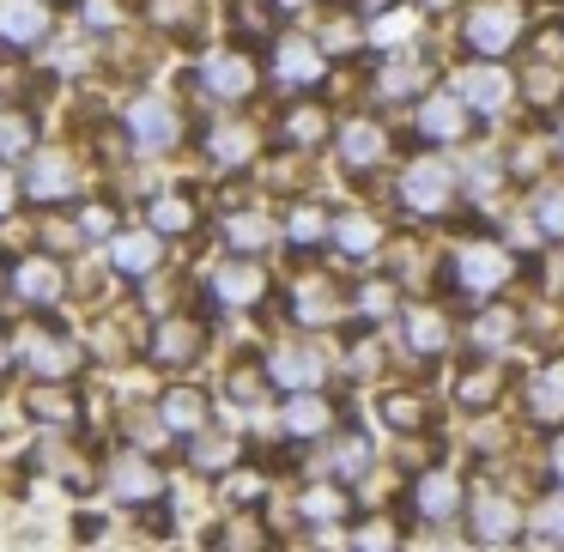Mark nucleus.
<instances>
[{"label":"nucleus","instance_id":"nucleus-41","mask_svg":"<svg viewBox=\"0 0 564 552\" xmlns=\"http://www.w3.org/2000/svg\"><path fill=\"white\" fill-rule=\"evenodd\" d=\"M365 310H370V316H382V310H389V292H382V285H370V292H365Z\"/></svg>","mask_w":564,"mask_h":552},{"label":"nucleus","instance_id":"nucleus-16","mask_svg":"<svg viewBox=\"0 0 564 552\" xmlns=\"http://www.w3.org/2000/svg\"><path fill=\"white\" fill-rule=\"evenodd\" d=\"M273 377L285 382V389H304V382H316L322 377V353H273Z\"/></svg>","mask_w":564,"mask_h":552},{"label":"nucleus","instance_id":"nucleus-21","mask_svg":"<svg viewBox=\"0 0 564 552\" xmlns=\"http://www.w3.org/2000/svg\"><path fill=\"white\" fill-rule=\"evenodd\" d=\"M377 159H382V128L352 122L346 128V164H377Z\"/></svg>","mask_w":564,"mask_h":552},{"label":"nucleus","instance_id":"nucleus-6","mask_svg":"<svg viewBox=\"0 0 564 552\" xmlns=\"http://www.w3.org/2000/svg\"><path fill=\"white\" fill-rule=\"evenodd\" d=\"M31 195L37 201L74 195V164H67L62 152H37V159H31Z\"/></svg>","mask_w":564,"mask_h":552},{"label":"nucleus","instance_id":"nucleus-2","mask_svg":"<svg viewBox=\"0 0 564 552\" xmlns=\"http://www.w3.org/2000/svg\"><path fill=\"white\" fill-rule=\"evenodd\" d=\"M128 128H134V140L147 152H164V147H176V128L183 122H176V110L164 98H140L134 110H128Z\"/></svg>","mask_w":564,"mask_h":552},{"label":"nucleus","instance_id":"nucleus-1","mask_svg":"<svg viewBox=\"0 0 564 552\" xmlns=\"http://www.w3.org/2000/svg\"><path fill=\"white\" fill-rule=\"evenodd\" d=\"M516 25H522V19H516L510 0H486L479 13H467V43L486 50V55H498V50H510V43H516Z\"/></svg>","mask_w":564,"mask_h":552},{"label":"nucleus","instance_id":"nucleus-24","mask_svg":"<svg viewBox=\"0 0 564 552\" xmlns=\"http://www.w3.org/2000/svg\"><path fill=\"white\" fill-rule=\"evenodd\" d=\"M406 334H413V353H437V346H443V316H437V310H413Z\"/></svg>","mask_w":564,"mask_h":552},{"label":"nucleus","instance_id":"nucleus-13","mask_svg":"<svg viewBox=\"0 0 564 552\" xmlns=\"http://www.w3.org/2000/svg\"><path fill=\"white\" fill-rule=\"evenodd\" d=\"M213 292H219L225 304H256V297H261V268H249V261H231V268L213 273Z\"/></svg>","mask_w":564,"mask_h":552},{"label":"nucleus","instance_id":"nucleus-5","mask_svg":"<svg viewBox=\"0 0 564 552\" xmlns=\"http://www.w3.org/2000/svg\"><path fill=\"white\" fill-rule=\"evenodd\" d=\"M406 201H413L419 213H437L443 201H449V171H443L437 159L413 164V171H406Z\"/></svg>","mask_w":564,"mask_h":552},{"label":"nucleus","instance_id":"nucleus-25","mask_svg":"<svg viewBox=\"0 0 564 552\" xmlns=\"http://www.w3.org/2000/svg\"><path fill=\"white\" fill-rule=\"evenodd\" d=\"M31 140H37V128H31V116H0V152H7V159H19V152H31Z\"/></svg>","mask_w":564,"mask_h":552},{"label":"nucleus","instance_id":"nucleus-18","mask_svg":"<svg viewBox=\"0 0 564 552\" xmlns=\"http://www.w3.org/2000/svg\"><path fill=\"white\" fill-rule=\"evenodd\" d=\"M474 522H479V540H510L516 534V510L503 498H479V510H474Z\"/></svg>","mask_w":564,"mask_h":552},{"label":"nucleus","instance_id":"nucleus-30","mask_svg":"<svg viewBox=\"0 0 564 552\" xmlns=\"http://www.w3.org/2000/svg\"><path fill=\"white\" fill-rule=\"evenodd\" d=\"M231 455H237L231 437H200L195 443V467H231Z\"/></svg>","mask_w":564,"mask_h":552},{"label":"nucleus","instance_id":"nucleus-31","mask_svg":"<svg viewBox=\"0 0 564 552\" xmlns=\"http://www.w3.org/2000/svg\"><path fill=\"white\" fill-rule=\"evenodd\" d=\"M31 413H37V419H62V425H67V419H74V394H31Z\"/></svg>","mask_w":564,"mask_h":552},{"label":"nucleus","instance_id":"nucleus-29","mask_svg":"<svg viewBox=\"0 0 564 552\" xmlns=\"http://www.w3.org/2000/svg\"><path fill=\"white\" fill-rule=\"evenodd\" d=\"M340 249H352V256H365V249H377V225H370L365 213H352V219H340Z\"/></svg>","mask_w":564,"mask_h":552},{"label":"nucleus","instance_id":"nucleus-14","mask_svg":"<svg viewBox=\"0 0 564 552\" xmlns=\"http://www.w3.org/2000/svg\"><path fill=\"white\" fill-rule=\"evenodd\" d=\"M419 128L437 134V140L462 134V128H467V104L462 98H425V104H419Z\"/></svg>","mask_w":564,"mask_h":552},{"label":"nucleus","instance_id":"nucleus-35","mask_svg":"<svg viewBox=\"0 0 564 552\" xmlns=\"http://www.w3.org/2000/svg\"><path fill=\"white\" fill-rule=\"evenodd\" d=\"M540 540H564V504H546V516H540Z\"/></svg>","mask_w":564,"mask_h":552},{"label":"nucleus","instance_id":"nucleus-7","mask_svg":"<svg viewBox=\"0 0 564 552\" xmlns=\"http://www.w3.org/2000/svg\"><path fill=\"white\" fill-rule=\"evenodd\" d=\"M110 486H116V498L147 504L152 491H159V474H152V462H147V455H122V462L110 467Z\"/></svg>","mask_w":564,"mask_h":552},{"label":"nucleus","instance_id":"nucleus-9","mask_svg":"<svg viewBox=\"0 0 564 552\" xmlns=\"http://www.w3.org/2000/svg\"><path fill=\"white\" fill-rule=\"evenodd\" d=\"M273 74L292 79V86H304V79H322V50L316 43H280V55H273Z\"/></svg>","mask_w":564,"mask_h":552},{"label":"nucleus","instance_id":"nucleus-11","mask_svg":"<svg viewBox=\"0 0 564 552\" xmlns=\"http://www.w3.org/2000/svg\"><path fill=\"white\" fill-rule=\"evenodd\" d=\"M207 86H213V98H243V91L256 86V74H249L243 55H213V62H207Z\"/></svg>","mask_w":564,"mask_h":552},{"label":"nucleus","instance_id":"nucleus-10","mask_svg":"<svg viewBox=\"0 0 564 552\" xmlns=\"http://www.w3.org/2000/svg\"><path fill=\"white\" fill-rule=\"evenodd\" d=\"M159 256H164V243H159V237H147V231L116 237V243H110V261L122 273H152V268H159Z\"/></svg>","mask_w":564,"mask_h":552},{"label":"nucleus","instance_id":"nucleus-33","mask_svg":"<svg viewBox=\"0 0 564 552\" xmlns=\"http://www.w3.org/2000/svg\"><path fill=\"white\" fill-rule=\"evenodd\" d=\"M116 19H122L116 0H86V25H116Z\"/></svg>","mask_w":564,"mask_h":552},{"label":"nucleus","instance_id":"nucleus-46","mask_svg":"<svg viewBox=\"0 0 564 552\" xmlns=\"http://www.w3.org/2000/svg\"><path fill=\"white\" fill-rule=\"evenodd\" d=\"M0 285H7V273H0Z\"/></svg>","mask_w":564,"mask_h":552},{"label":"nucleus","instance_id":"nucleus-34","mask_svg":"<svg viewBox=\"0 0 564 552\" xmlns=\"http://www.w3.org/2000/svg\"><path fill=\"white\" fill-rule=\"evenodd\" d=\"M322 134V110H297L292 116V140H316Z\"/></svg>","mask_w":564,"mask_h":552},{"label":"nucleus","instance_id":"nucleus-4","mask_svg":"<svg viewBox=\"0 0 564 552\" xmlns=\"http://www.w3.org/2000/svg\"><path fill=\"white\" fill-rule=\"evenodd\" d=\"M43 31H50L43 0H0V37L7 43H37Z\"/></svg>","mask_w":564,"mask_h":552},{"label":"nucleus","instance_id":"nucleus-45","mask_svg":"<svg viewBox=\"0 0 564 552\" xmlns=\"http://www.w3.org/2000/svg\"><path fill=\"white\" fill-rule=\"evenodd\" d=\"M280 7H304V0H280Z\"/></svg>","mask_w":564,"mask_h":552},{"label":"nucleus","instance_id":"nucleus-40","mask_svg":"<svg viewBox=\"0 0 564 552\" xmlns=\"http://www.w3.org/2000/svg\"><path fill=\"white\" fill-rule=\"evenodd\" d=\"M389 419H394V425H413L419 407H413V401H389Z\"/></svg>","mask_w":564,"mask_h":552},{"label":"nucleus","instance_id":"nucleus-26","mask_svg":"<svg viewBox=\"0 0 564 552\" xmlns=\"http://www.w3.org/2000/svg\"><path fill=\"white\" fill-rule=\"evenodd\" d=\"M225 237H231L237 249H261V243H273V225H268V219H256V213H243V219L225 225Z\"/></svg>","mask_w":564,"mask_h":552},{"label":"nucleus","instance_id":"nucleus-38","mask_svg":"<svg viewBox=\"0 0 564 552\" xmlns=\"http://www.w3.org/2000/svg\"><path fill=\"white\" fill-rule=\"evenodd\" d=\"M503 334H510V316H486V322H479V346H498Z\"/></svg>","mask_w":564,"mask_h":552},{"label":"nucleus","instance_id":"nucleus-19","mask_svg":"<svg viewBox=\"0 0 564 552\" xmlns=\"http://www.w3.org/2000/svg\"><path fill=\"white\" fill-rule=\"evenodd\" d=\"M200 413H207V407H200L195 389H171V394H164V425H171V431H200Z\"/></svg>","mask_w":564,"mask_h":552},{"label":"nucleus","instance_id":"nucleus-36","mask_svg":"<svg viewBox=\"0 0 564 552\" xmlns=\"http://www.w3.org/2000/svg\"><path fill=\"white\" fill-rule=\"evenodd\" d=\"M292 237H297V243H310V237H322V213H297V219H292Z\"/></svg>","mask_w":564,"mask_h":552},{"label":"nucleus","instance_id":"nucleus-43","mask_svg":"<svg viewBox=\"0 0 564 552\" xmlns=\"http://www.w3.org/2000/svg\"><path fill=\"white\" fill-rule=\"evenodd\" d=\"M7 358H13V353H7V340H0V370H7Z\"/></svg>","mask_w":564,"mask_h":552},{"label":"nucleus","instance_id":"nucleus-39","mask_svg":"<svg viewBox=\"0 0 564 552\" xmlns=\"http://www.w3.org/2000/svg\"><path fill=\"white\" fill-rule=\"evenodd\" d=\"M304 510H310V516H334V510H340V498H334V491H310Z\"/></svg>","mask_w":564,"mask_h":552},{"label":"nucleus","instance_id":"nucleus-3","mask_svg":"<svg viewBox=\"0 0 564 552\" xmlns=\"http://www.w3.org/2000/svg\"><path fill=\"white\" fill-rule=\"evenodd\" d=\"M462 285L467 292H498L503 285V273H510V256H503V249H491V243H467L462 249Z\"/></svg>","mask_w":564,"mask_h":552},{"label":"nucleus","instance_id":"nucleus-23","mask_svg":"<svg viewBox=\"0 0 564 552\" xmlns=\"http://www.w3.org/2000/svg\"><path fill=\"white\" fill-rule=\"evenodd\" d=\"M152 225H159V231H188V225H195V207H188L183 195H159L152 201Z\"/></svg>","mask_w":564,"mask_h":552},{"label":"nucleus","instance_id":"nucleus-17","mask_svg":"<svg viewBox=\"0 0 564 552\" xmlns=\"http://www.w3.org/2000/svg\"><path fill=\"white\" fill-rule=\"evenodd\" d=\"M25 358L37 370H67L79 353H74V346H62V334H25Z\"/></svg>","mask_w":564,"mask_h":552},{"label":"nucleus","instance_id":"nucleus-42","mask_svg":"<svg viewBox=\"0 0 564 552\" xmlns=\"http://www.w3.org/2000/svg\"><path fill=\"white\" fill-rule=\"evenodd\" d=\"M0 213H13V176H7V164H0Z\"/></svg>","mask_w":564,"mask_h":552},{"label":"nucleus","instance_id":"nucleus-12","mask_svg":"<svg viewBox=\"0 0 564 552\" xmlns=\"http://www.w3.org/2000/svg\"><path fill=\"white\" fill-rule=\"evenodd\" d=\"M13 285L31 297V304H55V297H62V268L37 256V261H25V268L13 273Z\"/></svg>","mask_w":564,"mask_h":552},{"label":"nucleus","instance_id":"nucleus-37","mask_svg":"<svg viewBox=\"0 0 564 552\" xmlns=\"http://www.w3.org/2000/svg\"><path fill=\"white\" fill-rule=\"evenodd\" d=\"M79 231H86V237H104V231H110V213H104V207H86V213H79Z\"/></svg>","mask_w":564,"mask_h":552},{"label":"nucleus","instance_id":"nucleus-8","mask_svg":"<svg viewBox=\"0 0 564 552\" xmlns=\"http://www.w3.org/2000/svg\"><path fill=\"white\" fill-rule=\"evenodd\" d=\"M503 98H510V79H503L498 67H467L462 74V104H474V110H498Z\"/></svg>","mask_w":564,"mask_h":552},{"label":"nucleus","instance_id":"nucleus-32","mask_svg":"<svg viewBox=\"0 0 564 552\" xmlns=\"http://www.w3.org/2000/svg\"><path fill=\"white\" fill-rule=\"evenodd\" d=\"M540 225H546L552 237H564V195H546V201H540Z\"/></svg>","mask_w":564,"mask_h":552},{"label":"nucleus","instance_id":"nucleus-44","mask_svg":"<svg viewBox=\"0 0 564 552\" xmlns=\"http://www.w3.org/2000/svg\"><path fill=\"white\" fill-rule=\"evenodd\" d=\"M558 474H564V437H558Z\"/></svg>","mask_w":564,"mask_h":552},{"label":"nucleus","instance_id":"nucleus-28","mask_svg":"<svg viewBox=\"0 0 564 552\" xmlns=\"http://www.w3.org/2000/svg\"><path fill=\"white\" fill-rule=\"evenodd\" d=\"M285 425H292V431H322V425H328V407H322L316 394H297L292 413H285Z\"/></svg>","mask_w":564,"mask_h":552},{"label":"nucleus","instance_id":"nucleus-20","mask_svg":"<svg viewBox=\"0 0 564 552\" xmlns=\"http://www.w3.org/2000/svg\"><path fill=\"white\" fill-rule=\"evenodd\" d=\"M455 504H462V491H455V479H443V474L419 479V510H425V516H449Z\"/></svg>","mask_w":564,"mask_h":552},{"label":"nucleus","instance_id":"nucleus-15","mask_svg":"<svg viewBox=\"0 0 564 552\" xmlns=\"http://www.w3.org/2000/svg\"><path fill=\"white\" fill-rule=\"evenodd\" d=\"M152 353H159V365H188V358L200 353V328L195 322H164Z\"/></svg>","mask_w":564,"mask_h":552},{"label":"nucleus","instance_id":"nucleus-22","mask_svg":"<svg viewBox=\"0 0 564 552\" xmlns=\"http://www.w3.org/2000/svg\"><path fill=\"white\" fill-rule=\"evenodd\" d=\"M534 413L540 419H558L564 413V365H552L546 377L534 382Z\"/></svg>","mask_w":564,"mask_h":552},{"label":"nucleus","instance_id":"nucleus-27","mask_svg":"<svg viewBox=\"0 0 564 552\" xmlns=\"http://www.w3.org/2000/svg\"><path fill=\"white\" fill-rule=\"evenodd\" d=\"M249 152H256V140H249L243 128H219V134H213V159L219 164H243Z\"/></svg>","mask_w":564,"mask_h":552}]
</instances>
